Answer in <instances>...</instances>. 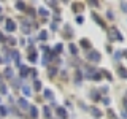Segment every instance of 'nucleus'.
Masks as SVG:
<instances>
[{
    "label": "nucleus",
    "instance_id": "f257e3e1",
    "mask_svg": "<svg viewBox=\"0 0 127 119\" xmlns=\"http://www.w3.org/2000/svg\"><path fill=\"white\" fill-rule=\"evenodd\" d=\"M87 59H89L91 62H98V60H100V53H97V51H91V53L87 54Z\"/></svg>",
    "mask_w": 127,
    "mask_h": 119
},
{
    "label": "nucleus",
    "instance_id": "f03ea898",
    "mask_svg": "<svg viewBox=\"0 0 127 119\" xmlns=\"http://www.w3.org/2000/svg\"><path fill=\"white\" fill-rule=\"evenodd\" d=\"M29 60L33 63V62H37V53H35V48L33 46H29Z\"/></svg>",
    "mask_w": 127,
    "mask_h": 119
},
{
    "label": "nucleus",
    "instance_id": "7ed1b4c3",
    "mask_svg": "<svg viewBox=\"0 0 127 119\" xmlns=\"http://www.w3.org/2000/svg\"><path fill=\"white\" fill-rule=\"evenodd\" d=\"M89 111H91V114L95 118V119H98V118H102V111L98 110V108H95V106H89Z\"/></svg>",
    "mask_w": 127,
    "mask_h": 119
},
{
    "label": "nucleus",
    "instance_id": "20e7f679",
    "mask_svg": "<svg viewBox=\"0 0 127 119\" xmlns=\"http://www.w3.org/2000/svg\"><path fill=\"white\" fill-rule=\"evenodd\" d=\"M16 29V24L13 19H6V32H14Z\"/></svg>",
    "mask_w": 127,
    "mask_h": 119
},
{
    "label": "nucleus",
    "instance_id": "39448f33",
    "mask_svg": "<svg viewBox=\"0 0 127 119\" xmlns=\"http://www.w3.org/2000/svg\"><path fill=\"white\" fill-rule=\"evenodd\" d=\"M111 38H116V40H119V41H122V35L119 33V30H116V29H113L111 30Z\"/></svg>",
    "mask_w": 127,
    "mask_h": 119
},
{
    "label": "nucleus",
    "instance_id": "423d86ee",
    "mask_svg": "<svg viewBox=\"0 0 127 119\" xmlns=\"http://www.w3.org/2000/svg\"><path fill=\"white\" fill-rule=\"evenodd\" d=\"M56 113H57V116L61 118V119H65V118H67V111H65V108H57V110H56Z\"/></svg>",
    "mask_w": 127,
    "mask_h": 119
},
{
    "label": "nucleus",
    "instance_id": "0eeeda50",
    "mask_svg": "<svg viewBox=\"0 0 127 119\" xmlns=\"http://www.w3.org/2000/svg\"><path fill=\"white\" fill-rule=\"evenodd\" d=\"M92 18L95 19V22H97V24H98V26H102V27H103V29H105V22H103V21H102V18H100V16H98V14H95V13H92Z\"/></svg>",
    "mask_w": 127,
    "mask_h": 119
},
{
    "label": "nucleus",
    "instance_id": "6e6552de",
    "mask_svg": "<svg viewBox=\"0 0 127 119\" xmlns=\"http://www.w3.org/2000/svg\"><path fill=\"white\" fill-rule=\"evenodd\" d=\"M18 103H19V106H21L22 110H27V108L30 106L29 103H27V100H26V98H19V102H18Z\"/></svg>",
    "mask_w": 127,
    "mask_h": 119
},
{
    "label": "nucleus",
    "instance_id": "1a4fd4ad",
    "mask_svg": "<svg viewBox=\"0 0 127 119\" xmlns=\"http://www.w3.org/2000/svg\"><path fill=\"white\" fill-rule=\"evenodd\" d=\"M11 56H13V59H14L16 65L21 67V57H19V53H18V51H13V54H11Z\"/></svg>",
    "mask_w": 127,
    "mask_h": 119
},
{
    "label": "nucleus",
    "instance_id": "9d476101",
    "mask_svg": "<svg viewBox=\"0 0 127 119\" xmlns=\"http://www.w3.org/2000/svg\"><path fill=\"white\" fill-rule=\"evenodd\" d=\"M29 110H30V116L33 119H37L38 118V110L35 108V106H29Z\"/></svg>",
    "mask_w": 127,
    "mask_h": 119
},
{
    "label": "nucleus",
    "instance_id": "9b49d317",
    "mask_svg": "<svg viewBox=\"0 0 127 119\" xmlns=\"http://www.w3.org/2000/svg\"><path fill=\"white\" fill-rule=\"evenodd\" d=\"M79 45H81L83 48H91V41L87 38H81L79 40Z\"/></svg>",
    "mask_w": 127,
    "mask_h": 119
},
{
    "label": "nucleus",
    "instance_id": "f8f14e48",
    "mask_svg": "<svg viewBox=\"0 0 127 119\" xmlns=\"http://www.w3.org/2000/svg\"><path fill=\"white\" fill-rule=\"evenodd\" d=\"M30 73V68L26 65H21V76H27V75Z\"/></svg>",
    "mask_w": 127,
    "mask_h": 119
},
{
    "label": "nucleus",
    "instance_id": "ddd939ff",
    "mask_svg": "<svg viewBox=\"0 0 127 119\" xmlns=\"http://www.w3.org/2000/svg\"><path fill=\"white\" fill-rule=\"evenodd\" d=\"M118 73H119V76L127 78V70L124 68V67H119V68H118Z\"/></svg>",
    "mask_w": 127,
    "mask_h": 119
},
{
    "label": "nucleus",
    "instance_id": "4468645a",
    "mask_svg": "<svg viewBox=\"0 0 127 119\" xmlns=\"http://www.w3.org/2000/svg\"><path fill=\"white\" fill-rule=\"evenodd\" d=\"M43 111H45V118L51 119V108H49V106H43Z\"/></svg>",
    "mask_w": 127,
    "mask_h": 119
},
{
    "label": "nucleus",
    "instance_id": "2eb2a0df",
    "mask_svg": "<svg viewBox=\"0 0 127 119\" xmlns=\"http://www.w3.org/2000/svg\"><path fill=\"white\" fill-rule=\"evenodd\" d=\"M83 8H84V6H83V3H73V11H75V13H76V11L79 13Z\"/></svg>",
    "mask_w": 127,
    "mask_h": 119
},
{
    "label": "nucleus",
    "instance_id": "dca6fc26",
    "mask_svg": "<svg viewBox=\"0 0 127 119\" xmlns=\"http://www.w3.org/2000/svg\"><path fill=\"white\" fill-rule=\"evenodd\" d=\"M45 97H46V98H51V100H53V98H54L53 90H51V89H45Z\"/></svg>",
    "mask_w": 127,
    "mask_h": 119
},
{
    "label": "nucleus",
    "instance_id": "f3484780",
    "mask_svg": "<svg viewBox=\"0 0 127 119\" xmlns=\"http://www.w3.org/2000/svg\"><path fill=\"white\" fill-rule=\"evenodd\" d=\"M22 92H24V95H26V97H29L32 90H30V87H29V86H22Z\"/></svg>",
    "mask_w": 127,
    "mask_h": 119
},
{
    "label": "nucleus",
    "instance_id": "a211bd4d",
    "mask_svg": "<svg viewBox=\"0 0 127 119\" xmlns=\"http://www.w3.org/2000/svg\"><path fill=\"white\" fill-rule=\"evenodd\" d=\"M16 8H18V10H27L26 3H22V2H16Z\"/></svg>",
    "mask_w": 127,
    "mask_h": 119
},
{
    "label": "nucleus",
    "instance_id": "6ab92c4d",
    "mask_svg": "<svg viewBox=\"0 0 127 119\" xmlns=\"http://www.w3.org/2000/svg\"><path fill=\"white\" fill-rule=\"evenodd\" d=\"M38 38L41 40V41H45V40L48 38V33H46L45 30H41V32H40V35H38Z\"/></svg>",
    "mask_w": 127,
    "mask_h": 119
},
{
    "label": "nucleus",
    "instance_id": "aec40b11",
    "mask_svg": "<svg viewBox=\"0 0 127 119\" xmlns=\"http://www.w3.org/2000/svg\"><path fill=\"white\" fill-rule=\"evenodd\" d=\"M70 53H71V54H73V56H76V54H78V48H76V46H75V45H73V43H71V45H70Z\"/></svg>",
    "mask_w": 127,
    "mask_h": 119
},
{
    "label": "nucleus",
    "instance_id": "412c9836",
    "mask_svg": "<svg viewBox=\"0 0 127 119\" xmlns=\"http://www.w3.org/2000/svg\"><path fill=\"white\" fill-rule=\"evenodd\" d=\"M56 70H57L56 67H51V68H49V71H48V76H49V78H53L54 75H56Z\"/></svg>",
    "mask_w": 127,
    "mask_h": 119
},
{
    "label": "nucleus",
    "instance_id": "4be33fe9",
    "mask_svg": "<svg viewBox=\"0 0 127 119\" xmlns=\"http://www.w3.org/2000/svg\"><path fill=\"white\" fill-rule=\"evenodd\" d=\"M53 53H54V54H61V53H62V45H56V48H54Z\"/></svg>",
    "mask_w": 127,
    "mask_h": 119
},
{
    "label": "nucleus",
    "instance_id": "5701e85b",
    "mask_svg": "<svg viewBox=\"0 0 127 119\" xmlns=\"http://www.w3.org/2000/svg\"><path fill=\"white\" fill-rule=\"evenodd\" d=\"M5 41L8 43V45H11V46H13V45H16V40H14L13 37H8V38L5 40Z\"/></svg>",
    "mask_w": 127,
    "mask_h": 119
},
{
    "label": "nucleus",
    "instance_id": "b1692460",
    "mask_svg": "<svg viewBox=\"0 0 127 119\" xmlns=\"http://www.w3.org/2000/svg\"><path fill=\"white\" fill-rule=\"evenodd\" d=\"M91 98H92L94 102H97V100H100V97H98L97 95V92H95V90H92V95H91Z\"/></svg>",
    "mask_w": 127,
    "mask_h": 119
},
{
    "label": "nucleus",
    "instance_id": "393cba45",
    "mask_svg": "<svg viewBox=\"0 0 127 119\" xmlns=\"http://www.w3.org/2000/svg\"><path fill=\"white\" fill-rule=\"evenodd\" d=\"M33 87H35V90H40V89H41V83H40L38 79H35V84H33Z\"/></svg>",
    "mask_w": 127,
    "mask_h": 119
},
{
    "label": "nucleus",
    "instance_id": "a878e982",
    "mask_svg": "<svg viewBox=\"0 0 127 119\" xmlns=\"http://www.w3.org/2000/svg\"><path fill=\"white\" fill-rule=\"evenodd\" d=\"M38 13L41 14V16H48L49 13H48V10H45V8H38Z\"/></svg>",
    "mask_w": 127,
    "mask_h": 119
},
{
    "label": "nucleus",
    "instance_id": "bb28decb",
    "mask_svg": "<svg viewBox=\"0 0 127 119\" xmlns=\"http://www.w3.org/2000/svg\"><path fill=\"white\" fill-rule=\"evenodd\" d=\"M5 76L6 78H11V76H13V71H11V68H6L5 70Z\"/></svg>",
    "mask_w": 127,
    "mask_h": 119
},
{
    "label": "nucleus",
    "instance_id": "cd10ccee",
    "mask_svg": "<svg viewBox=\"0 0 127 119\" xmlns=\"http://www.w3.org/2000/svg\"><path fill=\"white\" fill-rule=\"evenodd\" d=\"M6 113H8V111H6L5 106H0V114H2V116H6Z\"/></svg>",
    "mask_w": 127,
    "mask_h": 119
},
{
    "label": "nucleus",
    "instance_id": "c85d7f7f",
    "mask_svg": "<svg viewBox=\"0 0 127 119\" xmlns=\"http://www.w3.org/2000/svg\"><path fill=\"white\" fill-rule=\"evenodd\" d=\"M75 79H76V83L79 84V81H81V73H79V70H76V76H75Z\"/></svg>",
    "mask_w": 127,
    "mask_h": 119
},
{
    "label": "nucleus",
    "instance_id": "c756f323",
    "mask_svg": "<svg viewBox=\"0 0 127 119\" xmlns=\"http://www.w3.org/2000/svg\"><path fill=\"white\" fill-rule=\"evenodd\" d=\"M121 56H122L121 51H116V53H114V59H116V60H119V59H121Z\"/></svg>",
    "mask_w": 127,
    "mask_h": 119
},
{
    "label": "nucleus",
    "instance_id": "7c9ffc66",
    "mask_svg": "<svg viewBox=\"0 0 127 119\" xmlns=\"http://www.w3.org/2000/svg\"><path fill=\"white\" fill-rule=\"evenodd\" d=\"M0 92H2V94H6V86L5 84H0Z\"/></svg>",
    "mask_w": 127,
    "mask_h": 119
},
{
    "label": "nucleus",
    "instance_id": "2f4dec72",
    "mask_svg": "<svg viewBox=\"0 0 127 119\" xmlns=\"http://www.w3.org/2000/svg\"><path fill=\"white\" fill-rule=\"evenodd\" d=\"M76 22H78V24H83V22H84V18H83V16L79 14L78 18H76Z\"/></svg>",
    "mask_w": 127,
    "mask_h": 119
},
{
    "label": "nucleus",
    "instance_id": "473e14b6",
    "mask_svg": "<svg viewBox=\"0 0 127 119\" xmlns=\"http://www.w3.org/2000/svg\"><path fill=\"white\" fill-rule=\"evenodd\" d=\"M106 18H108V19H114V16H113V11H106Z\"/></svg>",
    "mask_w": 127,
    "mask_h": 119
},
{
    "label": "nucleus",
    "instance_id": "72a5a7b5",
    "mask_svg": "<svg viewBox=\"0 0 127 119\" xmlns=\"http://www.w3.org/2000/svg\"><path fill=\"white\" fill-rule=\"evenodd\" d=\"M13 84H14V87H19V86H21V83H19V79L16 78V79H13Z\"/></svg>",
    "mask_w": 127,
    "mask_h": 119
},
{
    "label": "nucleus",
    "instance_id": "f704fd0d",
    "mask_svg": "<svg viewBox=\"0 0 127 119\" xmlns=\"http://www.w3.org/2000/svg\"><path fill=\"white\" fill-rule=\"evenodd\" d=\"M102 102L105 103V105H110V98H108V97H103V98H102Z\"/></svg>",
    "mask_w": 127,
    "mask_h": 119
},
{
    "label": "nucleus",
    "instance_id": "c9c22d12",
    "mask_svg": "<svg viewBox=\"0 0 127 119\" xmlns=\"http://www.w3.org/2000/svg\"><path fill=\"white\" fill-rule=\"evenodd\" d=\"M121 8H122V11H127V3L122 2V3H121Z\"/></svg>",
    "mask_w": 127,
    "mask_h": 119
},
{
    "label": "nucleus",
    "instance_id": "e433bc0d",
    "mask_svg": "<svg viewBox=\"0 0 127 119\" xmlns=\"http://www.w3.org/2000/svg\"><path fill=\"white\" fill-rule=\"evenodd\" d=\"M89 3H91V5H94V6H98V5H100V3L95 2V0H89Z\"/></svg>",
    "mask_w": 127,
    "mask_h": 119
},
{
    "label": "nucleus",
    "instance_id": "4c0bfd02",
    "mask_svg": "<svg viewBox=\"0 0 127 119\" xmlns=\"http://www.w3.org/2000/svg\"><path fill=\"white\" fill-rule=\"evenodd\" d=\"M27 13H29L30 16H33V14H35V11H33V10H32V8H27Z\"/></svg>",
    "mask_w": 127,
    "mask_h": 119
},
{
    "label": "nucleus",
    "instance_id": "58836bf2",
    "mask_svg": "<svg viewBox=\"0 0 127 119\" xmlns=\"http://www.w3.org/2000/svg\"><path fill=\"white\" fill-rule=\"evenodd\" d=\"M48 5H49L51 8H56V5H57V3H56V2H48Z\"/></svg>",
    "mask_w": 127,
    "mask_h": 119
},
{
    "label": "nucleus",
    "instance_id": "ea45409f",
    "mask_svg": "<svg viewBox=\"0 0 127 119\" xmlns=\"http://www.w3.org/2000/svg\"><path fill=\"white\" fill-rule=\"evenodd\" d=\"M5 40H6V38H5V35H3L2 32H0V41H5Z\"/></svg>",
    "mask_w": 127,
    "mask_h": 119
},
{
    "label": "nucleus",
    "instance_id": "a19ab883",
    "mask_svg": "<svg viewBox=\"0 0 127 119\" xmlns=\"http://www.w3.org/2000/svg\"><path fill=\"white\" fill-rule=\"evenodd\" d=\"M56 29H57V26H56V22H53L51 24V30H56Z\"/></svg>",
    "mask_w": 127,
    "mask_h": 119
},
{
    "label": "nucleus",
    "instance_id": "79ce46f5",
    "mask_svg": "<svg viewBox=\"0 0 127 119\" xmlns=\"http://www.w3.org/2000/svg\"><path fill=\"white\" fill-rule=\"evenodd\" d=\"M124 106H126V110H127V98L124 100Z\"/></svg>",
    "mask_w": 127,
    "mask_h": 119
},
{
    "label": "nucleus",
    "instance_id": "37998d69",
    "mask_svg": "<svg viewBox=\"0 0 127 119\" xmlns=\"http://www.w3.org/2000/svg\"><path fill=\"white\" fill-rule=\"evenodd\" d=\"M2 62H3V59H2V57H0V63H2Z\"/></svg>",
    "mask_w": 127,
    "mask_h": 119
},
{
    "label": "nucleus",
    "instance_id": "c03bdc74",
    "mask_svg": "<svg viewBox=\"0 0 127 119\" xmlns=\"http://www.w3.org/2000/svg\"><path fill=\"white\" fill-rule=\"evenodd\" d=\"M0 11H2V6H0Z\"/></svg>",
    "mask_w": 127,
    "mask_h": 119
}]
</instances>
